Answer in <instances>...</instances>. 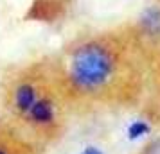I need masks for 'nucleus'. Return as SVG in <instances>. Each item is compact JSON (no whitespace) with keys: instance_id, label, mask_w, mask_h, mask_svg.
<instances>
[{"instance_id":"20e7f679","label":"nucleus","mask_w":160,"mask_h":154,"mask_svg":"<svg viewBox=\"0 0 160 154\" xmlns=\"http://www.w3.org/2000/svg\"><path fill=\"white\" fill-rule=\"evenodd\" d=\"M76 4L78 0H31L23 20L56 27L70 18Z\"/></svg>"},{"instance_id":"f03ea898","label":"nucleus","mask_w":160,"mask_h":154,"mask_svg":"<svg viewBox=\"0 0 160 154\" xmlns=\"http://www.w3.org/2000/svg\"><path fill=\"white\" fill-rule=\"evenodd\" d=\"M56 81L58 70L52 54L8 65L0 72V115L20 124Z\"/></svg>"},{"instance_id":"39448f33","label":"nucleus","mask_w":160,"mask_h":154,"mask_svg":"<svg viewBox=\"0 0 160 154\" xmlns=\"http://www.w3.org/2000/svg\"><path fill=\"white\" fill-rule=\"evenodd\" d=\"M135 154H160V134L158 136H153L146 143H142L135 151Z\"/></svg>"},{"instance_id":"7ed1b4c3","label":"nucleus","mask_w":160,"mask_h":154,"mask_svg":"<svg viewBox=\"0 0 160 154\" xmlns=\"http://www.w3.org/2000/svg\"><path fill=\"white\" fill-rule=\"evenodd\" d=\"M47 151L16 122L0 115V154H47Z\"/></svg>"},{"instance_id":"f257e3e1","label":"nucleus","mask_w":160,"mask_h":154,"mask_svg":"<svg viewBox=\"0 0 160 154\" xmlns=\"http://www.w3.org/2000/svg\"><path fill=\"white\" fill-rule=\"evenodd\" d=\"M52 56L72 117L142 110L148 59L135 20L83 30Z\"/></svg>"}]
</instances>
